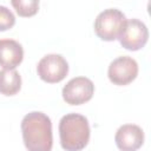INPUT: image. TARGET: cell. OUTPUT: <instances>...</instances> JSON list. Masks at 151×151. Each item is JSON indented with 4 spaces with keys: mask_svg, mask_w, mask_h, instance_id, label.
<instances>
[{
    "mask_svg": "<svg viewBox=\"0 0 151 151\" xmlns=\"http://www.w3.org/2000/svg\"><path fill=\"white\" fill-rule=\"evenodd\" d=\"M21 88V76L17 70L0 71V93L4 96H14Z\"/></svg>",
    "mask_w": 151,
    "mask_h": 151,
    "instance_id": "10",
    "label": "cell"
},
{
    "mask_svg": "<svg viewBox=\"0 0 151 151\" xmlns=\"http://www.w3.org/2000/svg\"><path fill=\"white\" fill-rule=\"evenodd\" d=\"M114 142L120 151H137L144 143V132L138 125L124 124L117 130Z\"/></svg>",
    "mask_w": 151,
    "mask_h": 151,
    "instance_id": "8",
    "label": "cell"
},
{
    "mask_svg": "<svg viewBox=\"0 0 151 151\" xmlns=\"http://www.w3.org/2000/svg\"><path fill=\"white\" fill-rule=\"evenodd\" d=\"M11 4L20 17H32L39 9V1L37 0H12Z\"/></svg>",
    "mask_w": 151,
    "mask_h": 151,
    "instance_id": "11",
    "label": "cell"
},
{
    "mask_svg": "<svg viewBox=\"0 0 151 151\" xmlns=\"http://www.w3.org/2000/svg\"><path fill=\"white\" fill-rule=\"evenodd\" d=\"M61 147L66 151H80L90 140V125L85 116L67 113L59 122Z\"/></svg>",
    "mask_w": 151,
    "mask_h": 151,
    "instance_id": "2",
    "label": "cell"
},
{
    "mask_svg": "<svg viewBox=\"0 0 151 151\" xmlns=\"http://www.w3.org/2000/svg\"><path fill=\"white\" fill-rule=\"evenodd\" d=\"M15 24V17L11 9L0 5V32L12 28Z\"/></svg>",
    "mask_w": 151,
    "mask_h": 151,
    "instance_id": "12",
    "label": "cell"
},
{
    "mask_svg": "<svg viewBox=\"0 0 151 151\" xmlns=\"http://www.w3.org/2000/svg\"><path fill=\"white\" fill-rule=\"evenodd\" d=\"M24 59L22 46L13 39H0V66L4 70H15Z\"/></svg>",
    "mask_w": 151,
    "mask_h": 151,
    "instance_id": "9",
    "label": "cell"
},
{
    "mask_svg": "<svg viewBox=\"0 0 151 151\" xmlns=\"http://www.w3.org/2000/svg\"><path fill=\"white\" fill-rule=\"evenodd\" d=\"M125 21L126 17L122 11L117 8L104 9L94 20V32L101 40L113 41L118 39Z\"/></svg>",
    "mask_w": 151,
    "mask_h": 151,
    "instance_id": "3",
    "label": "cell"
},
{
    "mask_svg": "<svg viewBox=\"0 0 151 151\" xmlns=\"http://www.w3.org/2000/svg\"><path fill=\"white\" fill-rule=\"evenodd\" d=\"M22 140L28 151H51L53 145L52 122L40 111L27 113L21 120Z\"/></svg>",
    "mask_w": 151,
    "mask_h": 151,
    "instance_id": "1",
    "label": "cell"
},
{
    "mask_svg": "<svg viewBox=\"0 0 151 151\" xmlns=\"http://www.w3.org/2000/svg\"><path fill=\"white\" fill-rule=\"evenodd\" d=\"M38 76L41 80L54 84L61 81L68 73V64L60 54H47L40 59L37 66Z\"/></svg>",
    "mask_w": 151,
    "mask_h": 151,
    "instance_id": "5",
    "label": "cell"
},
{
    "mask_svg": "<svg viewBox=\"0 0 151 151\" xmlns=\"http://www.w3.org/2000/svg\"><path fill=\"white\" fill-rule=\"evenodd\" d=\"M94 93V85L86 77H76L66 83L61 94L64 100L70 105H80L88 101Z\"/></svg>",
    "mask_w": 151,
    "mask_h": 151,
    "instance_id": "6",
    "label": "cell"
},
{
    "mask_svg": "<svg viewBox=\"0 0 151 151\" xmlns=\"http://www.w3.org/2000/svg\"><path fill=\"white\" fill-rule=\"evenodd\" d=\"M107 76L110 81L114 85H127L132 83L138 76V64L129 55L118 57L110 64Z\"/></svg>",
    "mask_w": 151,
    "mask_h": 151,
    "instance_id": "7",
    "label": "cell"
},
{
    "mask_svg": "<svg viewBox=\"0 0 151 151\" xmlns=\"http://www.w3.org/2000/svg\"><path fill=\"white\" fill-rule=\"evenodd\" d=\"M149 31L146 25L138 19H126L118 37L120 45L129 51H138L147 42Z\"/></svg>",
    "mask_w": 151,
    "mask_h": 151,
    "instance_id": "4",
    "label": "cell"
}]
</instances>
